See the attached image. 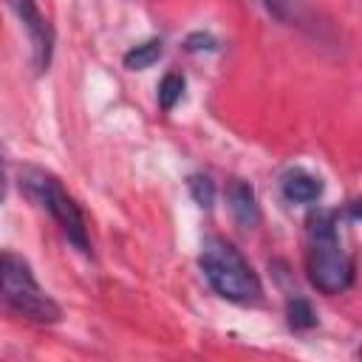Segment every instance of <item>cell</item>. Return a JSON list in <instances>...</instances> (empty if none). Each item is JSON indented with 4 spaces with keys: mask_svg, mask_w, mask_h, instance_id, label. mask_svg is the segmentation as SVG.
<instances>
[{
    "mask_svg": "<svg viewBox=\"0 0 362 362\" xmlns=\"http://www.w3.org/2000/svg\"><path fill=\"white\" fill-rule=\"evenodd\" d=\"M198 263L204 269V277L215 288V294H221L223 300L240 303V305L260 300L263 286L257 272L240 255V249H235L226 238H206Z\"/></svg>",
    "mask_w": 362,
    "mask_h": 362,
    "instance_id": "cell-2",
    "label": "cell"
},
{
    "mask_svg": "<svg viewBox=\"0 0 362 362\" xmlns=\"http://www.w3.org/2000/svg\"><path fill=\"white\" fill-rule=\"evenodd\" d=\"M286 317H288V325L294 328V331H305V328H314L317 325V314H314V308H311V303L308 300H303V297H288V303H286Z\"/></svg>",
    "mask_w": 362,
    "mask_h": 362,
    "instance_id": "cell-9",
    "label": "cell"
},
{
    "mask_svg": "<svg viewBox=\"0 0 362 362\" xmlns=\"http://www.w3.org/2000/svg\"><path fill=\"white\" fill-rule=\"evenodd\" d=\"M263 3H266V8H269L277 20H286V23L300 20L303 6H305V0H263Z\"/></svg>",
    "mask_w": 362,
    "mask_h": 362,
    "instance_id": "cell-12",
    "label": "cell"
},
{
    "mask_svg": "<svg viewBox=\"0 0 362 362\" xmlns=\"http://www.w3.org/2000/svg\"><path fill=\"white\" fill-rule=\"evenodd\" d=\"M305 272L317 291L334 297L354 286V257L342 249L337 235V215L334 212H314L308 218V252H305Z\"/></svg>",
    "mask_w": 362,
    "mask_h": 362,
    "instance_id": "cell-1",
    "label": "cell"
},
{
    "mask_svg": "<svg viewBox=\"0 0 362 362\" xmlns=\"http://www.w3.org/2000/svg\"><path fill=\"white\" fill-rule=\"evenodd\" d=\"M0 195H3V173H0Z\"/></svg>",
    "mask_w": 362,
    "mask_h": 362,
    "instance_id": "cell-13",
    "label": "cell"
},
{
    "mask_svg": "<svg viewBox=\"0 0 362 362\" xmlns=\"http://www.w3.org/2000/svg\"><path fill=\"white\" fill-rule=\"evenodd\" d=\"M181 96H184V76L178 71L164 74V79L158 85V105H161V110H173Z\"/></svg>",
    "mask_w": 362,
    "mask_h": 362,
    "instance_id": "cell-10",
    "label": "cell"
},
{
    "mask_svg": "<svg viewBox=\"0 0 362 362\" xmlns=\"http://www.w3.org/2000/svg\"><path fill=\"white\" fill-rule=\"evenodd\" d=\"M187 184H189V192H192V198H195L198 206L209 209L215 204V184H212L209 175H189Z\"/></svg>",
    "mask_w": 362,
    "mask_h": 362,
    "instance_id": "cell-11",
    "label": "cell"
},
{
    "mask_svg": "<svg viewBox=\"0 0 362 362\" xmlns=\"http://www.w3.org/2000/svg\"><path fill=\"white\" fill-rule=\"evenodd\" d=\"M0 300L8 311L37 325H54L62 320L59 303L37 283L31 266L11 252L0 255Z\"/></svg>",
    "mask_w": 362,
    "mask_h": 362,
    "instance_id": "cell-3",
    "label": "cell"
},
{
    "mask_svg": "<svg viewBox=\"0 0 362 362\" xmlns=\"http://www.w3.org/2000/svg\"><path fill=\"white\" fill-rule=\"evenodd\" d=\"M283 195L291 204H311L322 195V181L305 170H288L283 175Z\"/></svg>",
    "mask_w": 362,
    "mask_h": 362,
    "instance_id": "cell-7",
    "label": "cell"
},
{
    "mask_svg": "<svg viewBox=\"0 0 362 362\" xmlns=\"http://www.w3.org/2000/svg\"><path fill=\"white\" fill-rule=\"evenodd\" d=\"M6 6L17 14L20 25H23L25 34H28L34 71H37V74L48 71V65H51V51H54V31H51L48 20L42 17L37 0H6Z\"/></svg>",
    "mask_w": 362,
    "mask_h": 362,
    "instance_id": "cell-5",
    "label": "cell"
},
{
    "mask_svg": "<svg viewBox=\"0 0 362 362\" xmlns=\"http://www.w3.org/2000/svg\"><path fill=\"white\" fill-rule=\"evenodd\" d=\"M226 198H229V212H232V218H235V223H238L240 229H255V226L260 223L257 195H255V189H252L246 181L235 178V181L229 184Z\"/></svg>",
    "mask_w": 362,
    "mask_h": 362,
    "instance_id": "cell-6",
    "label": "cell"
},
{
    "mask_svg": "<svg viewBox=\"0 0 362 362\" xmlns=\"http://www.w3.org/2000/svg\"><path fill=\"white\" fill-rule=\"evenodd\" d=\"M20 187L25 189V195L31 201H37L42 209H48V215L59 223V229L65 232V238L79 249V252H90V240H88V226H85V215L76 206V201L62 189V184L37 167H28L20 173Z\"/></svg>",
    "mask_w": 362,
    "mask_h": 362,
    "instance_id": "cell-4",
    "label": "cell"
},
{
    "mask_svg": "<svg viewBox=\"0 0 362 362\" xmlns=\"http://www.w3.org/2000/svg\"><path fill=\"white\" fill-rule=\"evenodd\" d=\"M161 54H164V42L153 37V40H144V42L133 45V48L122 57V62H124V68H130V71H144V68H150L153 62H158Z\"/></svg>",
    "mask_w": 362,
    "mask_h": 362,
    "instance_id": "cell-8",
    "label": "cell"
}]
</instances>
